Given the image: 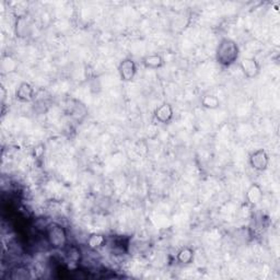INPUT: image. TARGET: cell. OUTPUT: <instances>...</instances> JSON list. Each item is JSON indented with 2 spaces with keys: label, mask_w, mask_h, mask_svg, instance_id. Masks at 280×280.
Masks as SVG:
<instances>
[{
  "label": "cell",
  "mask_w": 280,
  "mask_h": 280,
  "mask_svg": "<svg viewBox=\"0 0 280 280\" xmlns=\"http://www.w3.org/2000/svg\"><path fill=\"white\" fill-rule=\"evenodd\" d=\"M240 67L243 74L250 79L257 77L261 72L260 64H258V61L253 57L243 58L240 62Z\"/></svg>",
  "instance_id": "5"
},
{
  "label": "cell",
  "mask_w": 280,
  "mask_h": 280,
  "mask_svg": "<svg viewBox=\"0 0 280 280\" xmlns=\"http://www.w3.org/2000/svg\"><path fill=\"white\" fill-rule=\"evenodd\" d=\"M245 197H246V200H248V203L251 205H253V206L260 204L261 200L263 199L262 187L256 183L252 184V185L249 187L248 192H246Z\"/></svg>",
  "instance_id": "8"
},
{
  "label": "cell",
  "mask_w": 280,
  "mask_h": 280,
  "mask_svg": "<svg viewBox=\"0 0 280 280\" xmlns=\"http://www.w3.org/2000/svg\"><path fill=\"white\" fill-rule=\"evenodd\" d=\"M15 98L20 102H31L34 99V89L29 82H22L15 92Z\"/></svg>",
  "instance_id": "7"
},
{
  "label": "cell",
  "mask_w": 280,
  "mask_h": 280,
  "mask_svg": "<svg viewBox=\"0 0 280 280\" xmlns=\"http://www.w3.org/2000/svg\"><path fill=\"white\" fill-rule=\"evenodd\" d=\"M143 65L146 68L150 69H159L164 65V59L159 54H150V55L145 56L143 58Z\"/></svg>",
  "instance_id": "9"
},
{
  "label": "cell",
  "mask_w": 280,
  "mask_h": 280,
  "mask_svg": "<svg viewBox=\"0 0 280 280\" xmlns=\"http://www.w3.org/2000/svg\"><path fill=\"white\" fill-rule=\"evenodd\" d=\"M154 118L158 122L168 124L173 118V108L169 103H163L154 111Z\"/></svg>",
  "instance_id": "6"
},
{
  "label": "cell",
  "mask_w": 280,
  "mask_h": 280,
  "mask_svg": "<svg viewBox=\"0 0 280 280\" xmlns=\"http://www.w3.org/2000/svg\"><path fill=\"white\" fill-rule=\"evenodd\" d=\"M250 164L254 170L256 171H265L268 168L269 164V156L264 149L255 150L254 152L250 154Z\"/></svg>",
  "instance_id": "3"
},
{
  "label": "cell",
  "mask_w": 280,
  "mask_h": 280,
  "mask_svg": "<svg viewBox=\"0 0 280 280\" xmlns=\"http://www.w3.org/2000/svg\"><path fill=\"white\" fill-rule=\"evenodd\" d=\"M240 54L239 46L231 39H222L216 49V60L218 64L229 67L237 60Z\"/></svg>",
  "instance_id": "1"
},
{
  "label": "cell",
  "mask_w": 280,
  "mask_h": 280,
  "mask_svg": "<svg viewBox=\"0 0 280 280\" xmlns=\"http://www.w3.org/2000/svg\"><path fill=\"white\" fill-rule=\"evenodd\" d=\"M202 105L205 108H209V110H216L220 106V100L214 94L205 95L202 99Z\"/></svg>",
  "instance_id": "13"
},
{
  "label": "cell",
  "mask_w": 280,
  "mask_h": 280,
  "mask_svg": "<svg viewBox=\"0 0 280 280\" xmlns=\"http://www.w3.org/2000/svg\"><path fill=\"white\" fill-rule=\"evenodd\" d=\"M119 77L125 82H131L135 79L137 74L136 62L132 58H125L118 65Z\"/></svg>",
  "instance_id": "4"
},
{
  "label": "cell",
  "mask_w": 280,
  "mask_h": 280,
  "mask_svg": "<svg viewBox=\"0 0 280 280\" xmlns=\"http://www.w3.org/2000/svg\"><path fill=\"white\" fill-rule=\"evenodd\" d=\"M106 244V237L101 233H92V235L87 239L88 248L92 251H97L102 249Z\"/></svg>",
  "instance_id": "10"
},
{
  "label": "cell",
  "mask_w": 280,
  "mask_h": 280,
  "mask_svg": "<svg viewBox=\"0 0 280 280\" xmlns=\"http://www.w3.org/2000/svg\"><path fill=\"white\" fill-rule=\"evenodd\" d=\"M177 261L184 265L192 264L194 261V251L193 249L185 246L178 251L177 253Z\"/></svg>",
  "instance_id": "12"
},
{
  "label": "cell",
  "mask_w": 280,
  "mask_h": 280,
  "mask_svg": "<svg viewBox=\"0 0 280 280\" xmlns=\"http://www.w3.org/2000/svg\"><path fill=\"white\" fill-rule=\"evenodd\" d=\"M9 278L12 280H28L31 278V271L27 266L18 265L11 268Z\"/></svg>",
  "instance_id": "11"
},
{
  "label": "cell",
  "mask_w": 280,
  "mask_h": 280,
  "mask_svg": "<svg viewBox=\"0 0 280 280\" xmlns=\"http://www.w3.org/2000/svg\"><path fill=\"white\" fill-rule=\"evenodd\" d=\"M66 250V255H67V258H68L69 263H74V264H77V263L80 262L81 260V252L80 250H79L77 246L72 245V246H67L65 249Z\"/></svg>",
  "instance_id": "14"
},
{
  "label": "cell",
  "mask_w": 280,
  "mask_h": 280,
  "mask_svg": "<svg viewBox=\"0 0 280 280\" xmlns=\"http://www.w3.org/2000/svg\"><path fill=\"white\" fill-rule=\"evenodd\" d=\"M48 245L55 250H65L68 246V236L66 229L59 223L52 222L46 225L44 230Z\"/></svg>",
  "instance_id": "2"
}]
</instances>
